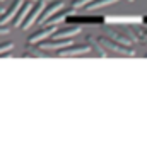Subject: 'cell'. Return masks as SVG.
Returning <instances> with one entry per match:
<instances>
[{
  "label": "cell",
  "mask_w": 147,
  "mask_h": 150,
  "mask_svg": "<svg viewBox=\"0 0 147 150\" xmlns=\"http://www.w3.org/2000/svg\"><path fill=\"white\" fill-rule=\"evenodd\" d=\"M46 0H36L34 4H33V7H31V10H29V14L26 16V19H24V22L21 24V29H29L34 22H38V19H39V16L43 14V10H45L46 7Z\"/></svg>",
  "instance_id": "1"
},
{
  "label": "cell",
  "mask_w": 147,
  "mask_h": 150,
  "mask_svg": "<svg viewBox=\"0 0 147 150\" xmlns=\"http://www.w3.org/2000/svg\"><path fill=\"white\" fill-rule=\"evenodd\" d=\"M98 41L101 43V46L108 51H113V53H116V55H123V56H128L132 55V51H130L127 46H123L120 41L116 39H113V38H98Z\"/></svg>",
  "instance_id": "2"
},
{
  "label": "cell",
  "mask_w": 147,
  "mask_h": 150,
  "mask_svg": "<svg viewBox=\"0 0 147 150\" xmlns=\"http://www.w3.org/2000/svg\"><path fill=\"white\" fill-rule=\"evenodd\" d=\"M91 51V46H89V43H82V45H69V46L62 48V50H58L55 55L56 56H79V55H86V53H89Z\"/></svg>",
  "instance_id": "3"
},
{
  "label": "cell",
  "mask_w": 147,
  "mask_h": 150,
  "mask_svg": "<svg viewBox=\"0 0 147 150\" xmlns=\"http://www.w3.org/2000/svg\"><path fill=\"white\" fill-rule=\"evenodd\" d=\"M55 31H56L55 26H50V24H46V26H39V29H38L36 33H33V34L28 38V45H38V43L45 41V39H48V38L53 36Z\"/></svg>",
  "instance_id": "4"
},
{
  "label": "cell",
  "mask_w": 147,
  "mask_h": 150,
  "mask_svg": "<svg viewBox=\"0 0 147 150\" xmlns=\"http://www.w3.org/2000/svg\"><path fill=\"white\" fill-rule=\"evenodd\" d=\"M64 7H65V4L62 2V0H53V2H48V4H46V7H45V10H43V14H41V16H39V19H38V24H39V26H43V24H45V22L51 17L53 14H56L58 10H62Z\"/></svg>",
  "instance_id": "5"
},
{
  "label": "cell",
  "mask_w": 147,
  "mask_h": 150,
  "mask_svg": "<svg viewBox=\"0 0 147 150\" xmlns=\"http://www.w3.org/2000/svg\"><path fill=\"white\" fill-rule=\"evenodd\" d=\"M22 2H24V0H12V4H10L9 7L4 10V14L0 16V24L9 26L10 22L14 21V17H16V14H17L19 7L22 5Z\"/></svg>",
  "instance_id": "6"
},
{
  "label": "cell",
  "mask_w": 147,
  "mask_h": 150,
  "mask_svg": "<svg viewBox=\"0 0 147 150\" xmlns=\"http://www.w3.org/2000/svg\"><path fill=\"white\" fill-rule=\"evenodd\" d=\"M24 58H51L53 51H46L43 48H39L38 45H28L26 51L22 53Z\"/></svg>",
  "instance_id": "7"
},
{
  "label": "cell",
  "mask_w": 147,
  "mask_h": 150,
  "mask_svg": "<svg viewBox=\"0 0 147 150\" xmlns=\"http://www.w3.org/2000/svg\"><path fill=\"white\" fill-rule=\"evenodd\" d=\"M33 4H34V2H31V0H24V2H22V5L19 7L17 14H16L14 21H12V26H16V28H21V24L24 22L26 16L29 14V10H31V7H33Z\"/></svg>",
  "instance_id": "8"
},
{
  "label": "cell",
  "mask_w": 147,
  "mask_h": 150,
  "mask_svg": "<svg viewBox=\"0 0 147 150\" xmlns=\"http://www.w3.org/2000/svg\"><path fill=\"white\" fill-rule=\"evenodd\" d=\"M79 33H81V26H75V24H72V26H67V28L56 29L51 38H60V39H69V38H70V39H72V38L77 36Z\"/></svg>",
  "instance_id": "9"
},
{
  "label": "cell",
  "mask_w": 147,
  "mask_h": 150,
  "mask_svg": "<svg viewBox=\"0 0 147 150\" xmlns=\"http://www.w3.org/2000/svg\"><path fill=\"white\" fill-rule=\"evenodd\" d=\"M72 12H75V9H74V7H72L70 10H65V9L58 10L56 14H53L51 17L48 19V21H46V22L43 24V26H46V24H50V26H58V24H62V22H64V21H65L67 17H69V16H70Z\"/></svg>",
  "instance_id": "10"
},
{
  "label": "cell",
  "mask_w": 147,
  "mask_h": 150,
  "mask_svg": "<svg viewBox=\"0 0 147 150\" xmlns=\"http://www.w3.org/2000/svg\"><path fill=\"white\" fill-rule=\"evenodd\" d=\"M87 43H89V46L91 50L96 53L98 56H104L106 55V51H104V48L101 46V43L98 41V39H92V38H87Z\"/></svg>",
  "instance_id": "11"
},
{
  "label": "cell",
  "mask_w": 147,
  "mask_h": 150,
  "mask_svg": "<svg viewBox=\"0 0 147 150\" xmlns=\"http://www.w3.org/2000/svg\"><path fill=\"white\" fill-rule=\"evenodd\" d=\"M115 2H118V0H92L91 4L87 5V9L96 10V9H101V7H106V5H111V4H115Z\"/></svg>",
  "instance_id": "12"
},
{
  "label": "cell",
  "mask_w": 147,
  "mask_h": 150,
  "mask_svg": "<svg viewBox=\"0 0 147 150\" xmlns=\"http://www.w3.org/2000/svg\"><path fill=\"white\" fill-rule=\"evenodd\" d=\"M14 50V43L12 41H4L0 43V55L2 53H7V51H12Z\"/></svg>",
  "instance_id": "13"
},
{
  "label": "cell",
  "mask_w": 147,
  "mask_h": 150,
  "mask_svg": "<svg viewBox=\"0 0 147 150\" xmlns=\"http://www.w3.org/2000/svg\"><path fill=\"white\" fill-rule=\"evenodd\" d=\"M92 0H72V7L74 9H79V7H87Z\"/></svg>",
  "instance_id": "14"
},
{
  "label": "cell",
  "mask_w": 147,
  "mask_h": 150,
  "mask_svg": "<svg viewBox=\"0 0 147 150\" xmlns=\"http://www.w3.org/2000/svg\"><path fill=\"white\" fill-rule=\"evenodd\" d=\"M10 29L9 26H5V24H0V36H5V34H9Z\"/></svg>",
  "instance_id": "15"
},
{
  "label": "cell",
  "mask_w": 147,
  "mask_h": 150,
  "mask_svg": "<svg viewBox=\"0 0 147 150\" xmlns=\"http://www.w3.org/2000/svg\"><path fill=\"white\" fill-rule=\"evenodd\" d=\"M4 10H5V9H2V7H0V16H2V14H4Z\"/></svg>",
  "instance_id": "16"
},
{
  "label": "cell",
  "mask_w": 147,
  "mask_h": 150,
  "mask_svg": "<svg viewBox=\"0 0 147 150\" xmlns=\"http://www.w3.org/2000/svg\"><path fill=\"white\" fill-rule=\"evenodd\" d=\"M31 2H36V0H31Z\"/></svg>",
  "instance_id": "17"
},
{
  "label": "cell",
  "mask_w": 147,
  "mask_h": 150,
  "mask_svg": "<svg viewBox=\"0 0 147 150\" xmlns=\"http://www.w3.org/2000/svg\"><path fill=\"white\" fill-rule=\"evenodd\" d=\"M0 2H4V0H0Z\"/></svg>",
  "instance_id": "18"
},
{
  "label": "cell",
  "mask_w": 147,
  "mask_h": 150,
  "mask_svg": "<svg viewBox=\"0 0 147 150\" xmlns=\"http://www.w3.org/2000/svg\"><path fill=\"white\" fill-rule=\"evenodd\" d=\"M130 2H132V0H130Z\"/></svg>",
  "instance_id": "19"
}]
</instances>
